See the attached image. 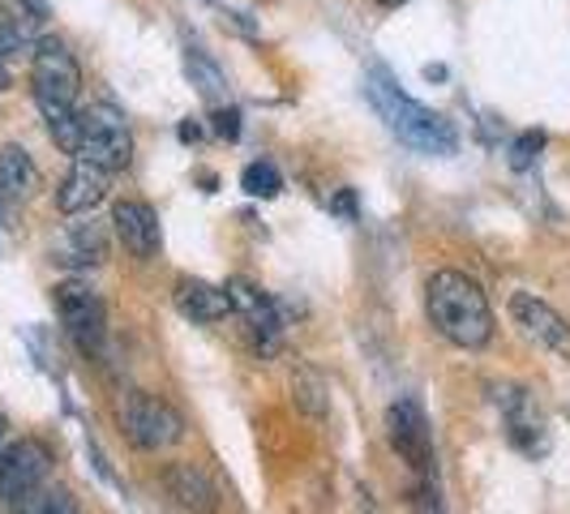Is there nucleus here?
I'll list each match as a JSON object with an SVG mask.
<instances>
[{"mask_svg": "<svg viewBox=\"0 0 570 514\" xmlns=\"http://www.w3.org/2000/svg\"><path fill=\"white\" fill-rule=\"evenodd\" d=\"M425 314L429 326L455 347H485L493 339V314L481 284L463 270H438L425 284Z\"/></svg>", "mask_w": 570, "mask_h": 514, "instance_id": "obj_1", "label": "nucleus"}, {"mask_svg": "<svg viewBox=\"0 0 570 514\" xmlns=\"http://www.w3.org/2000/svg\"><path fill=\"white\" fill-rule=\"evenodd\" d=\"M373 103L386 116V125L400 134V142H407L421 155H451L455 150V129L446 125V116L429 112L421 103H412L407 95H395L382 82H373Z\"/></svg>", "mask_w": 570, "mask_h": 514, "instance_id": "obj_2", "label": "nucleus"}, {"mask_svg": "<svg viewBox=\"0 0 570 514\" xmlns=\"http://www.w3.org/2000/svg\"><path fill=\"white\" fill-rule=\"evenodd\" d=\"M30 90L39 108H78V90H82V69L73 52L60 39H43L30 60Z\"/></svg>", "mask_w": 570, "mask_h": 514, "instance_id": "obj_3", "label": "nucleus"}, {"mask_svg": "<svg viewBox=\"0 0 570 514\" xmlns=\"http://www.w3.org/2000/svg\"><path fill=\"white\" fill-rule=\"evenodd\" d=\"M78 159L82 164H95L108 176L120 171L129 159H134V134L125 125V116L108 108V103H95L82 112V146H78Z\"/></svg>", "mask_w": 570, "mask_h": 514, "instance_id": "obj_4", "label": "nucleus"}, {"mask_svg": "<svg viewBox=\"0 0 570 514\" xmlns=\"http://www.w3.org/2000/svg\"><path fill=\"white\" fill-rule=\"evenodd\" d=\"M48 467H52V455L43 442H35V437L9 442L0 451V511H13L27 497H35L39 485L48 481Z\"/></svg>", "mask_w": 570, "mask_h": 514, "instance_id": "obj_5", "label": "nucleus"}, {"mask_svg": "<svg viewBox=\"0 0 570 514\" xmlns=\"http://www.w3.org/2000/svg\"><path fill=\"white\" fill-rule=\"evenodd\" d=\"M120 425H125V437L138 451H168L185 437L180 412L171 403L155 399V395H129L120 407Z\"/></svg>", "mask_w": 570, "mask_h": 514, "instance_id": "obj_6", "label": "nucleus"}, {"mask_svg": "<svg viewBox=\"0 0 570 514\" xmlns=\"http://www.w3.org/2000/svg\"><path fill=\"white\" fill-rule=\"evenodd\" d=\"M57 314L69 330V339L78 343L82 352H99L104 335H108V314H104V300L90 291L86 284L69 279L57 287Z\"/></svg>", "mask_w": 570, "mask_h": 514, "instance_id": "obj_7", "label": "nucleus"}, {"mask_svg": "<svg viewBox=\"0 0 570 514\" xmlns=\"http://www.w3.org/2000/svg\"><path fill=\"white\" fill-rule=\"evenodd\" d=\"M386 433H391L395 455H400L412 472H429V463H433V437H429L425 412H421L416 403L412 399L395 403V407L386 412Z\"/></svg>", "mask_w": 570, "mask_h": 514, "instance_id": "obj_8", "label": "nucleus"}, {"mask_svg": "<svg viewBox=\"0 0 570 514\" xmlns=\"http://www.w3.org/2000/svg\"><path fill=\"white\" fill-rule=\"evenodd\" d=\"M511 317L514 326H523L528 339H537L541 347L558 352L562 360H570V326L562 322V314H553L541 296L532 291H514L511 296Z\"/></svg>", "mask_w": 570, "mask_h": 514, "instance_id": "obj_9", "label": "nucleus"}, {"mask_svg": "<svg viewBox=\"0 0 570 514\" xmlns=\"http://www.w3.org/2000/svg\"><path fill=\"white\" fill-rule=\"evenodd\" d=\"M112 228L120 236V245L134 257H155L159 254V215L146 201H116Z\"/></svg>", "mask_w": 570, "mask_h": 514, "instance_id": "obj_10", "label": "nucleus"}, {"mask_svg": "<svg viewBox=\"0 0 570 514\" xmlns=\"http://www.w3.org/2000/svg\"><path fill=\"white\" fill-rule=\"evenodd\" d=\"M228 300H232V314H240L245 322H249V330H254L257 339L266 343V352L275 347V339H279V314H275V305H271V296L262 291V287H254L249 279H228Z\"/></svg>", "mask_w": 570, "mask_h": 514, "instance_id": "obj_11", "label": "nucleus"}, {"mask_svg": "<svg viewBox=\"0 0 570 514\" xmlns=\"http://www.w3.org/2000/svg\"><path fill=\"white\" fill-rule=\"evenodd\" d=\"M104 198H108V171L73 159V168H69V176L60 180L57 189L60 215H90Z\"/></svg>", "mask_w": 570, "mask_h": 514, "instance_id": "obj_12", "label": "nucleus"}, {"mask_svg": "<svg viewBox=\"0 0 570 514\" xmlns=\"http://www.w3.org/2000/svg\"><path fill=\"white\" fill-rule=\"evenodd\" d=\"M176 314L198 326H215L232 314V300L224 287L206 284V279H176Z\"/></svg>", "mask_w": 570, "mask_h": 514, "instance_id": "obj_13", "label": "nucleus"}, {"mask_svg": "<svg viewBox=\"0 0 570 514\" xmlns=\"http://www.w3.org/2000/svg\"><path fill=\"white\" fill-rule=\"evenodd\" d=\"M164 485H168V493L185 506V511L210 514L215 506H219V488H215V481L202 472L198 463H171L168 476H164Z\"/></svg>", "mask_w": 570, "mask_h": 514, "instance_id": "obj_14", "label": "nucleus"}, {"mask_svg": "<svg viewBox=\"0 0 570 514\" xmlns=\"http://www.w3.org/2000/svg\"><path fill=\"white\" fill-rule=\"evenodd\" d=\"M39 189V168L22 146H0V206L9 201H27Z\"/></svg>", "mask_w": 570, "mask_h": 514, "instance_id": "obj_15", "label": "nucleus"}, {"mask_svg": "<svg viewBox=\"0 0 570 514\" xmlns=\"http://www.w3.org/2000/svg\"><path fill=\"white\" fill-rule=\"evenodd\" d=\"M43 125H48V138L78 159V146H82V112L78 108H39Z\"/></svg>", "mask_w": 570, "mask_h": 514, "instance_id": "obj_16", "label": "nucleus"}, {"mask_svg": "<svg viewBox=\"0 0 570 514\" xmlns=\"http://www.w3.org/2000/svg\"><path fill=\"white\" fill-rule=\"evenodd\" d=\"M108 257V240L95 224H73L69 228V249H65V261L73 266H99Z\"/></svg>", "mask_w": 570, "mask_h": 514, "instance_id": "obj_17", "label": "nucleus"}, {"mask_svg": "<svg viewBox=\"0 0 570 514\" xmlns=\"http://www.w3.org/2000/svg\"><path fill=\"white\" fill-rule=\"evenodd\" d=\"M240 189H245L249 198H279L284 176H279L275 164H249V168L240 171Z\"/></svg>", "mask_w": 570, "mask_h": 514, "instance_id": "obj_18", "label": "nucleus"}, {"mask_svg": "<svg viewBox=\"0 0 570 514\" xmlns=\"http://www.w3.org/2000/svg\"><path fill=\"white\" fill-rule=\"evenodd\" d=\"M9 514H78V506H73V497L69 493H43V497H27L22 506H13Z\"/></svg>", "mask_w": 570, "mask_h": 514, "instance_id": "obj_19", "label": "nucleus"}, {"mask_svg": "<svg viewBox=\"0 0 570 514\" xmlns=\"http://www.w3.org/2000/svg\"><path fill=\"white\" fill-rule=\"evenodd\" d=\"M541 146H544L541 134H523V138L514 142V150H511V168L514 171L532 168V159H537V150H541Z\"/></svg>", "mask_w": 570, "mask_h": 514, "instance_id": "obj_20", "label": "nucleus"}, {"mask_svg": "<svg viewBox=\"0 0 570 514\" xmlns=\"http://www.w3.org/2000/svg\"><path fill=\"white\" fill-rule=\"evenodd\" d=\"M215 134H219V138H236V134H240V112H236V108H219V112H215Z\"/></svg>", "mask_w": 570, "mask_h": 514, "instance_id": "obj_21", "label": "nucleus"}, {"mask_svg": "<svg viewBox=\"0 0 570 514\" xmlns=\"http://www.w3.org/2000/svg\"><path fill=\"white\" fill-rule=\"evenodd\" d=\"M377 4H386V9H395V4H403V0H377Z\"/></svg>", "mask_w": 570, "mask_h": 514, "instance_id": "obj_22", "label": "nucleus"}, {"mask_svg": "<svg viewBox=\"0 0 570 514\" xmlns=\"http://www.w3.org/2000/svg\"><path fill=\"white\" fill-rule=\"evenodd\" d=\"M4 428H9V425H4V416H0V442H4Z\"/></svg>", "mask_w": 570, "mask_h": 514, "instance_id": "obj_23", "label": "nucleus"}, {"mask_svg": "<svg viewBox=\"0 0 570 514\" xmlns=\"http://www.w3.org/2000/svg\"><path fill=\"white\" fill-rule=\"evenodd\" d=\"M0 90H4V82H0Z\"/></svg>", "mask_w": 570, "mask_h": 514, "instance_id": "obj_24", "label": "nucleus"}]
</instances>
